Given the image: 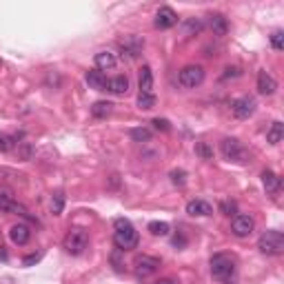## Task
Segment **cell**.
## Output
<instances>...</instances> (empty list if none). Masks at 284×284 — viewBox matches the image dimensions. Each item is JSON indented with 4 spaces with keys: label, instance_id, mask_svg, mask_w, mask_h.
Returning a JSON list of instances; mask_svg holds the SVG:
<instances>
[{
    "label": "cell",
    "instance_id": "cell-35",
    "mask_svg": "<svg viewBox=\"0 0 284 284\" xmlns=\"http://www.w3.org/2000/svg\"><path fill=\"white\" fill-rule=\"evenodd\" d=\"M40 260V255H29V258H25V267H29L33 265V262H38Z\"/></svg>",
    "mask_w": 284,
    "mask_h": 284
},
{
    "label": "cell",
    "instance_id": "cell-36",
    "mask_svg": "<svg viewBox=\"0 0 284 284\" xmlns=\"http://www.w3.org/2000/svg\"><path fill=\"white\" fill-rule=\"evenodd\" d=\"M155 284H178V282H175V280H171V278H162V280H158Z\"/></svg>",
    "mask_w": 284,
    "mask_h": 284
},
{
    "label": "cell",
    "instance_id": "cell-24",
    "mask_svg": "<svg viewBox=\"0 0 284 284\" xmlns=\"http://www.w3.org/2000/svg\"><path fill=\"white\" fill-rule=\"evenodd\" d=\"M155 93H138V107L142 111H149V109H153L155 107Z\"/></svg>",
    "mask_w": 284,
    "mask_h": 284
},
{
    "label": "cell",
    "instance_id": "cell-15",
    "mask_svg": "<svg viewBox=\"0 0 284 284\" xmlns=\"http://www.w3.org/2000/svg\"><path fill=\"white\" fill-rule=\"evenodd\" d=\"M85 78H87V85H89L91 89H96V91H107V83H109V78H107L103 71L91 69V71H87Z\"/></svg>",
    "mask_w": 284,
    "mask_h": 284
},
{
    "label": "cell",
    "instance_id": "cell-27",
    "mask_svg": "<svg viewBox=\"0 0 284 284\" xmlns=\"http://www.w3.org/2000/svg\"><path fill=\"white\" fill-rule=\"evenodd\" d=\"M63 207H65V195L63 193H56L51 198V211H53V215H60L63 213Z\"/></svg>",
    "mask_w": 284,
    "mask_h": 284
},
{
    "label": "cell",
    "instance_id": "cell-26",
    "mask_svg": "<svg viewBox=\"0 0 284 284\" xmlns=\"http://www.w3.org/2000/svg\"><path fill=\"white\" fill-rule=\"evenodd\" d=\"M131 138L136 142H149V140H151V131L145 129V127H140V129H131Z\"/></svg>",
    "mask_w": 284,
    "mask_h": 284
},
{
    "label": "cell",
    "instance_id": "cell-19",
    "mask_svg": "<svg viewBox=\"0 0 284 284\" xmlns=\"http://www.w3.org/2000/svg\"><path fill=\"white\" fill-rule=\"evenodd\" d=\"M211 29L215 36H227V31H229V20L222 16V13H213L211 16Z\"/></svg>",
    "mask_w": 284,
    "mask_h": 284
},
{
    "label": "cell",
    "instance_id": "cell-17",
    "mask_svg": "<svg viewBox=\"0 0 284 284\" xmlns=\"http://www.w3.org/2000/svg\"><path fill=\"white\" fill-rule=\"evenodd\" d=\"M262 185H265L267 193H278L280 187H282V180L278 178V173H273L271 169H267V171H262Z\"/></svg>",
    "mask_w": 284,
    "mask_h": 284
},
{
    "label": "cell",
    "instance_id": "cell-10",
    "mask_svg": "<svg viewBox=\"0 0 284 284\" xmlns=\"http://www.w3.org/2000/svg\"><path fill=\"white\" fill-rule=\"evenodd\" d=\"M175 25H178V13L171 7H160L158 13H155V27L158 29H171Z\"/></svg>",
    "mask_w": 284,
    "mask_h": 284
},
{
    "label": "cell",
    "instance_id": "cell-4",
    "mask_svg": "<svg viewBox=\"0 0 284 284\" xmlns=\"http://www.w3.org/2000/svg\"><path fill=\"white\" fill-rule=\"evenodd\" d=\"M209 267H211V275L215 280H229L235 273V258L229 253H215Z\"/></svg>",
    "mask_w": 284,
    "mask_h": 284
},
{
    "label": "cell",
    "instance_id": "cell-33",
    "mask_svg": "<svg viewBox=\"0 0 284 284\" xmlns=\"http://www.w3.org/2000/svg\"><path fill=\"white\" fill-rule=\"evenodd\" d=\"M151 125H153L158 131H169V129H171L169 120H165V118H153V123H151Z\"/></svg>",
    "mask_w": 284,
    "mask_h": 284
},
{
    "label": "cell",
    "instance_id": "cell-12",
    "mask_svg": "<svg viewBox=\"0 0 284 284\" xmlns=\"http://www.w3.org/2000/svg\"><path fill=\"white\" fill-rule=\"evenodd\" d=\"M275 89H278L275 78L269 71H260L258 73V91L262 93V96H273Z\"/></svg>",
    "mask_w": 284,
    "mask_h": 284
},
{
    "label": "cell",
    "instance_id": "cell-34",
    "mask_svg": "<svg viewBox=\"0 0 284 284\" xmlns=\"http://www.w3.org/2000/svg\"><path fill=\"white\" fill-rule=\"evenodd\" d=\"M227 73H225V78H229V76H240V67H227V69H225Z\"/></svg>",
    "mask_w": 284,
    "mask_h": 284
},
{
    "label": "cell",
    "instance_id": "cell-23",
    "mask_svg": "<svg viewBox=\"0 0 284 284\" xmlns=\"http://www.w3.org/2000/svg\"><path fill=\"white\" fill-rule=\"evenodd\" d=\"M111 111H113V105L107 103V100L93 103V107H91V116H93V118H107Z\"/></svg>",
    "mask_w": 284,
    "mask_h": 284
},
{
    "label": "cell",
    "instance_id": "cell-28",
    "mask_svg": "<svg viewBox=\"0 0 284 284\" xmlns=\"http://www.w3.org/2000/svg\"><path fill=\"white\" fill-rule=\"evenodd\" d=\"M13 145H16V138H11V136H7V133H0V153H7V151H11Z\"/></svg>",
    "mask_w": 284,
    "mask_h": 284
},
{
    "label": "cell",
    "instance_id": "cell-20",
    "mask_svg": "<svg viewBox=\"0 0 284 284\" xmlns=\"http://www.w3.org/2000/svg\"><path fill=\"white\" fill-rule=\"evenodd\" d=\"M284 138V125L280 123V120H275V123L271 125V129L267 131V142L269 145H280Z\"/></svg>",
    "mask_w": 284,
    "mask_h": 284
},
{
    "label": "cell",
    "instance_id": "cell-30",
    "mask_svg": "<svg viewBox=\"0 0 284 284\" xmlns=\"http://www.w3.org/2000/svg\"><path fill=\"white\" fill-rule=\"evenodd\" d=\"M18 155H20V160H31L33 147L29 145V142H18Z\"/></svg>",
    "mask_w": 284,
    "mask_h": 284
},
{
    "label": "cell",
    "instance_id": "cell-25",
    "mask_svg": "<svg viewBox=\"0 0 284 284\" xmlns=\"http://www.w3.org/2000/svg\"><path fill=\"white\" fill-rule=\"evenodd\" d=\"M195 153H198L202 160H211L213 158V149L209 147L207 142H195Z\"/></svg>",
    "mask_w": 284,
    "mask_h": 284
},
{
    "label": "cell",
    "instance_id": "cell-2",
    "mask_svg": "<svg viewBox=\"0 0 284 284\" xmlns=\"http://www.w3.org/2000/svg\"><path fill=\"white\" fill-rule=\"evenodd\" d=\"M220 151L222 158L227 162H233V165H247L249 162V149L238 138H225L220 142Z\"/></svg>",
    "mask_w": 284,
    "mask_h": 284
},
{
    "label": "cell",
    "instance_id": "cell-14",
    "mask_svg": "<svg viewBox=\"0 0 284 284\" xmlns=\"http://www.w3.org/2000/svg\"><path fill=\"white\" fill-rule=\"evenodd\" d=\"M93 63H96L98 71H109V69H113V67L118 65V58L113 56L111 51H98L96 58H93Z\"/></svg>",
    "mask_w": 284,
    "mask_h": 284
},
{
    "label": "cell",
    "instance_id": "cell-7",
    "mask_svg": "<svg viewBox=\"0 0 284 284\" xmlns=\"http://www.w3.org/2000/svg\"><path fill=\"white\" fill-rule=\"evenodd\" d=\"M158 269H160V260L151 258V255H138V258L133 260V271H136L138 278H149V275H153Z\"/></svg>",
    "mask_w": 284,
    "mask_h": 284
},
{
    "label": "cell",
    "instance_id": "cell-8",
    "mask_svg": "<svg viewBox=\"0 0 284 284\" xmlns=\"http://www.w3.org/2000/svg\"><path fill=\"white\" fill-rule=\"evenodd\" d=\"M255 229V220L251 215H233L231 220V233L235 238H249Z\"/></svg>",
    "mask_w": 284,
    "mask_h": 284
},
{
    "label": "cell",
    "instance_id": "cell-9",
    "mask_svg": "<svg viewBox=\"0 0 284 284\" xmlns=\"http://www.w3.org/2000/svg\"><path fill=\"white\" fill-rule=\"evenodd\" d=\"M253 111H255V100L253 98H235L233 103H231V113L238 120H247L249 116H253Z\"/></svg>",
    "mask_w": 284,
    "mask_h": 284
},
{
    "label": "cell",
    "instance_id": "cell-32",
    "mask_svg": "<svg viewBox=\"0 0 284 284\" xmlns=\"http://www.w3.org/2000/svg\"><path fill=\"white\" fill-rule=\"evenodd\" d=\"M218 209H220V213H225V215H235V211H238L235 202H231V200H222Z\"/></svg>",
    "mask_w": 284,
    "mask_h": 284
},
{
    "label": "cell",
    "instance_id": "cell-29",
    "mask_svg": "<svg viewBox=\"0 0 284 284\" xmlns=\"http://www.w3.org/2000/svg\"><path fill=\"white\" fill-rule=\"evenodd\" d=\"M271 47H273L275 51H282L284 49V31L282 29L271 33Z\"/></svg>",
    "mask_w": 284,
    "mask_h": 284
},
{
    "label": "cell",
    "instance_id": "cell-21",
    "mask_svg": "<svg viewBox=\"0 0 284 284\" xmlns=\"http://www.w3.org/2000/svg\"><path fill=\"white\" fill-rule=\"evenodd\" d=\"M120 47H123L125 53H129L131 58H136L138 53H140V49H142V43H140L136 36H129V38H125L123 43H120Z\"/></svg>",
    "mask_w": 284,
    "mask_h": 284
},
{
    "label": "cell",
    "instance_id": "cell-6",
    "mask_svg": "<svg viewBox=\"0 0 284 284\" xmlns=\"http://www.w3.org/2000/svg\"><path fill=\"white\" fill-rule=\"evenodd\" d=\"M178 83L185 87V89H195L205 83V69L200 65H187L182 67L178 73Z\"/></svg>",
    "mask_w": 284,
    "mask_h": 284
},
{
    "label": "cell",
    "instance_id": "cell-18",
    "mask_svg": "<svg viewBox=\"0 0 284 284\" xmlns=\"http://www.w3.org/2000/svg\"><path fill=\"white\" fill-rule=\"evenodd\" d=\"M107 91L116 93V96H125V93L129 91V78H127V76L109 78V83H107Z\"/></svg>",
    "mask_w": 284,
    "mask_h": 284
},
{
    "label": "cell",
    "instance_id": "cell-3",
    "mask_svg": "<svg viewBox=\"0 0 284 284\" xmlns=\"http://www.w3.org/2000/svg\"><path fill=\"white\" fill-rule=\"evenodd\" d=\"M65 251L69 255H83L87 251V247H89V233L85 231V229H69L65 235Z\"/></svg>",
    "mask_w": 284,
    "mask_h": 284
},
{
    "label": "cell",
    "instance_id": "cell-22",
    "mask_svg": "<svg viewBox=\"0 0 284 284\" xmlns=\"http://www.w3.org/2000/svg\"><path fill=\"white\" fill-rule=\"evenodd\" d=\"M149 233L155 235V238H165V235L171 233V227L167 225V222H160V220H153V222H149Z\"/></svg>",
    "mask_w": 284,
    "mask_h": 284
},
{
    "label": "cell",
    "instance_id": "cell-11",
    "mask_svg": "<svg viewBox=\"0 0 284 284\" xmlns=\"http://www.w3.org/2000/svg\"><path fill=\"white\" fill-rule=\"evenodd\" d=\"M9 238H11L13 245L23 247V245H27V242H29V238H31V229L27 227V225H23V222H18V225H13V227L9 229Z\"/></svg>",
    "mask_w": 284,
    "mask_h": 284
},
{
    "label": "cell",
    "instance_id": "cell-1",
    "mask_svg": "<svg viewBox=\"0 0 284 284\" xmlns=\"http://www.w3.org/2000/svg\"><path fill=\"white\" fill-rule=\"evenodd\" d=\"M113 229H116V231H113V242H116L118 251H131V249L138 247L140 235H138V231L133 229V225L129 220L118 218L116 222H113Z\"/></svg>",
    "mask_w": 284,
    "mask_h": 284
},
{
    "label": "cell",
    "instance_id": "cell-31",
    "mask_svg": "<svg viewBox=\"0 0 284 284\" xmlns=\"http://www.w3.org/2000/svg\"><path fill=\"white\" fill-rule=\"evenodd\" d=\"M169 178H171L173 185L178 187H185L187 185V171H182V169H178V171H171L169 173Z\"/></svg>",
    "mask_w": 284,
    "mask_h": 284
},
{
    "label": "cell",
    "instance_id": "cell-16",
    "mask_svg": "<svg viewBox=\"0 0 284 284\" xmlns=\"http://www.w3.org/2000/svg\"><path fill=\"white\" fill-rule=\"evenodd\" d=\"M138 87H140V93H153V71H151V67L145 65L140 69Z\"/></svg>",
    "mask_w": 284,
    "mask_h": 284
},
{
    "label": "cell",
    "instance_id": "cell-5",
    "mask_svg": "<svg viewBox=\"0 0 284 284\" xmlns=\"http://www.w3.org/2000/svg\"><path fill=\"white\" fill-rule=\"evenodd\" d=\"M258 249L265 255H282L284 253V235L280 231H265L258 240Z\"/></svg>",
    "mask_w": 284,
    "mask_h": 284
},
{
    "label": "cell",
    "instance_id": "cell-13",
    "mask_svg": "<svg viewBox=\"0 0 284 284\" xmlns=\"http://www.w3.org/2000/svg\"><path fill=\"white\" fill-rule=\"evenodd\" d=\"M187 213L189 215H198V218H207V215H213V207L209 205L207 200H191L187 205Z\"/></svg>",
    "mask_w": 284,
    "mask_h": 284
}]
</instances>
